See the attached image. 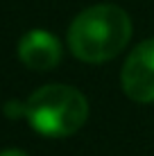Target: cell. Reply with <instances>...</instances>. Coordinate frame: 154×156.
<instances>
[{"mask_svg": "<svg viewBox=\"0 0 154 156\" xmlns=\"http://www.w3.org/2000/svg\"><path fill=\"white\" fill-rule=\"evenodd\" d=\"M120 86L129 100L138 104L154 102V39L138 43L120 70Z\"/></svg>", "mask_w": 154, "mask_h": 156, "instance_id": "cell-3", "label": "cell"}, {"mask_svg": "<svg viewBox=\"0 0 154 156\" xmlns=\"http://www.w3.org/2000/svg\"><path fill=\"white\" fill-rule=\"evenodd\" d=\"M23 115L34 131L50 138H66L84 127L88 102L73 86L48 84L23 102Z\"/></svg>", "mask_w": 154, "mask_h": 156, "instance_id": "cell-2", "label": "cell"}, {"mask_svg": "<svg viewBox=\"0 0 154 156\" xmlns=\"http://www.w3.org/2000/svg\"><path fill=\"white\" fill-rule=\"evenodd\" d=\"M18 57L32 70H52L61 61V45L45 30H30L18 43Z\"/></svg>", "mask_w": 154, "mask_h": 156, "instance_id": "cell-4", "label": "cell"}, {"mask_svg": "<svg viewBox=\"0 0 154 156\" xmlns=\"http://www.w3.org/2000/svg\"><path fill=\"white\" fill-rule=\"evenodd\" d=\"M0 156H27V154L20 149H5V152H0Z\"/></svg>", "mask_w": 154, "mask_h": 156, "instance_id": "cell-5", "label": "cell"}, {"mask_svg": "<svg viewBox=\"0 0 154 156\" xmlns=\"http://www.w3.org/2000/svg\"><path fill=\"white\" fill-rule=\"evenodd\" d=\"M131 36V20L118 5H93L75 16L68 27V45L77 59L102 63L118 57Z\"/></svg>", "mask_w": 154, "mask_h": 156, "instance_id": "cell-1", "label": "cell"}]
</instances>
